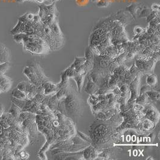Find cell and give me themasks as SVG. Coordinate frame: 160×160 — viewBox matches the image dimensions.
<instances>
[{"label": "cell", "mask_w": 160, "mask_h": 160, "mask_svg": "<svg viewBox=\"0 0 160 160\" xmlns=\"http://www.w3.org/2000/svg\"><path fill=\"white\" fill-rule=\"evenodd\" d=\"M116 126L108 121L97 119L90 127L91 145L98 150L109 148L113 141L112 136Z\"/></svg>", "instance_id": "obj_1"}, {"label": "cell", "mask_w": 160, "mask_h": 160, "mask_svg": "<svg viewBox=\"0 0 160 160\" xmlns=\"http://www.w3.org/2000/svg\"><path fill=\"white\" fill-rule=\"evenodd\" d=\"M58 109L73 120H77L82 115L84 111L82 99L72 85L69 86L65 96L59 101Z\"/></svg>", "instance_id": "obj_2"}, {"label": "cell", "mask_w": 160, "mask_h": 160, "mask_svg": "<svg viewBox=\"0 0 160 160\" xmlns=\"http://www.w3.org/2000/svg\"><path fill=\"white\" fill-rule=\"evenodd\" d=\"M144 118L148 119L155 124L158 123L159 119V114L157 109L152 104H146L143 110Z\"/></svg>", "instance_id": "obj_3"}, {"label": "cell", "mask_w": 160, "mask_h": 160, "mask_svg": "<svg viewBox=\"0 0 160 160\" xmlns=\"http://www.w3.org/2000/svg\"><path fill=\"white\" fill-rule=\"evenodd\" d=\"M24 73L27 76L32 83L37 87L42 85V82L36 74L34 66H26L24 69Z\"/></svg>", "instance_id": "obj_4"}, {"label": "cell", "mask_w": 160, "mask_h": 160, "mask_svg": "<svg viewBox=\"0 0 160 160\" xmlns=\"http://www.w3.org/2000/svg\"><path fill=\"white\" fill-rule=\"evenodd\" d=\"M83 151V158L86 159H94L98 157L99 154V150L94 148L93 146H88Z\"/></svg>", "instance_id": "obj_5"}, {"label": "cell", "mask_w": 160, "mask_h": 160, "mask_svg": "<svg viewBox=\"0 0 160 160\" xmlns=\"http://www.w3.org/2000/svg\"><path fill=\"white\" fill-rule=\"evenodd\" d=\"M42 86L44 89V94L49 95L58 91V84H55L50 81L42 83Z\"/></svg>", "instance_id": "obj_6"}, {"label": "cell", "mask_w": 160, "mask_h": 160, "mask_svg": "<svg viewBox=\"0 0 160 160\" xmlns=\"http://www.w3.org/2000/svg\"><path fill=\"white\" fill-rule=\"evenodd\" d=\"M87 81L86 85L85 86V91L88 94H89L90 95L95 94L97 91L98 90L99 87L98 86L92 81L90 76L88 75L87 76Z\"/></svg>", "instance_id": "obj_7"}, {"label": "cell", "mask_w": 160, "mask_h": 160, "mask_svg": "<svg viewBox=\"0 0 160 160\" xmlns=\"http://www.w3.org/2000/svg\"><path fill=\"white\" fill-rule=\"evenodd\" d=\"M146 82L147 85L150 86L152 89L156 87L158 84L157 76L154 74H149L146 78Z\"/></svg>", "instance_id": "obj_8"}, {"label": "cell", "mask_w": 160, "mask_h": 160, "mask_svg": "<svg viewBox=\"0 0 160 160\" xmlns=\"http://www.w3.org/2000/svg\"><path fill=\"white\" fill-rule=\"evenodd\" d=\"M85 75H79V74H76V75H74L73 78V79H74V81L77 86L78 87V90L79 91V92H81L82 87H83V85H84V78Z\"/></svg>", "instance_id": "obj_9"}, {"label": "cell", "mask_w": 160, "mask_h": 160, "mask_svg": "<svg viewBox=\"0 0 160 160\" xmlns=\"http://www.w3.org/2000/svg\"><path fill=\"white\" fill-rule=\"evenodd\" d=\"M148 101H149V98L147 94L145 93L142 94H140L135 99V102L136 104L145 106L146 104H147Z\"/></svg>", "instance_id": "obj_10"}, {"label": "cell", "mask_w": 160, "mask_h": 160, "mask_svg": "<svg viewBox=\"0 0 160 160\" xmlns=\"http://www.w3.org/2000/svg\"><path fill=\"white\" fill-rule=\"evenodd\" d=\"M148 98L151 99L152 101L155 102H159L160 99V93L159 91H155V90H151L148 91L145 93Z\"/></svg>", "instance_id": "obj_11"}, {"label": "cell", "mask_w": 160, "mask_h": 160, "mask_svg": "<svg viewBox=\"0 0 160 160\" xmlns=\"http://www.w3.org/2000/svg\"><path fill=\"white\" fill-rule=\"evenodd\" d=\"M12 96L16 98V99H21V100H28L27 94L24 92L19 90L17 88L14 89L12 91Z\"/></svg>", "instance_id": "obj_12"}, {"label": "cell", "mask_w": 160, "mask_h": 160, "mask_svg": "<svg viewBox=\"0 0 160 160\" xmlns=\"http://www.w3.org/2000/svg\"><path fill=\"white\" fill-rule=\"evenodd\" d=\"M10 59V51L7 48H6L4 51H3L0 53V62L4 63L6 62H9Z\"/></svg>", "instance_id": "obj_13"}, {"label": "cell", "mask_w": 160, "mask_h": 160, "mask_svg": "<svg viewBox=\"0 0 160 160\" xmlns=\"http://www.w3.org/2000/svg\"><path fill=\"white\" fill-rule=\"evenodd\" d=\"M22 112V109L19 108L17 106H16L15 104L12 103V106L9 109V113L10 114L13 116L14 117H17L19 114Z\"/></svg>", "instance_id": "obj_14"}, {"label": "cell", "mask_w": 160, "mask_h": 160, "mask_svg": "<svg viewBox=\"0 0 160 160\" xmlns=\"http://www.w3.org/2000/svg\"><path fill=\"white\" fill-rule=\"evenodd\" d=\"M11 100L12 101V103H13L14 104H15L16 106H17L19 108H21V109L24 108V106H25L26 102L27 100H21V99H16L14 97H12Z\"/></svg>", "instance_id": "obj_15"}, {"label": "cell", "mask_w": 160, "mask_h": 160, "mask_svg": "<svg viewBox=\"0 0 160 160\" xmlns=\"http://www.w3.org/2000/svg\"><path fill=\"white\" fill-rule=\"evenodd\" d=\"M10 64L9 62H6L4 63L0 64V71L4 74L9 68Z\"/></svg>", "instance_id": "obj_16"}, {"label": "cell", "mask_w": 160, "mask_h": 160, "mask_svg": "<svg viewBox=\"0 0 160 160\" xmlns=\"http://www.w3.org/2000/svg\"><path fill=\"white\" fill-rule=\"evenodd\" d=\"M12 86V83L11 82H7V83H4L0 84V87H1L3 92H6L8 90H9V89H10L11 86Z\"/></svg>", "instance_id": "obj_17"}, {"label": "cell", "mask_w": 160, "mask_h": 160, "mask_svg": "<svg viewBox=\"0 0 160 160\" xmlns=\"http://www.w3.org/2000/svg\"><path fill=\"white\" fill-rule=\"evenodd\" d=\"M27 82H21L19 83L17 86V89H19V90H21L25 93L26 90H27Z\"/></svg>", "instance_id": "obj_18"}, {"label": "cell", "mask_w": 160, "mask_h": 160, "mask_svg": "<svg viewBox=\"0 0 160 160\" xmlns=\"http://www.w3.org/2000/svg\"><path fill=\"white\" fill-rule=\"evenodd\" d=\"M152 90V88L149 86L148 85H143V86H142L141 87V89H140L139 90V95L140 94H142L143 93H145L148 91H151Z\"/></svg>", "instance_id": "obj_19"}, {"label": "cell", "mask_w": 160, "mask_h": 160, "mask_svg": "<svg viewBox=\"0 0 160 160\" xmlns=\"http://www.w3.org/2000/svg\"><path fill=\"white\" fill-rule=\"evenodd\" d=\"M7 82H12V79L10 78L6 75H4V74L2 75L1 76H0V84Z\"/></svg>", "instance_id": "obj_20"}, {"label": "cell", "mask_w": 160, "mask_h": 160, "mask_svg": "<svg viewBox=\"0 0 160 160\" xmlns=\"http://www.w3.org/2000/svg\"><path fill=\"white\" fill-rule=\"evenodd\" d=\"M0 124H1V126H2L3 129H8L10 127V126L7 123V121H6V120L3 119L1 118H0Z\"/></svg>", "instance_id": "obj_21"}, {"label": "cell", "mask_w": 160, "mask_h": 160, "mask_svg": "<svg viewBox=\"0 0 160 160\" xmlns=\"http://www.w3.org/2000/svg\"><path fill=\"white\" fill-rule=\"evenodd\" d=\"M89 1V0H76V3L79 6H84Z\"/></svg>", "instance_id": "obj_22"}, {"label": "cell", "mask_w": 160, "mask_h": 160, "mask_svg": "<svg viewBox=\"0 0 160 160\" xmlns=\"http://www.w3.org/2000/svg\"><path fill=\"white\" fill-rule=\"evenodd\" d=\"M6 46L2 44V43H0V53H1L3 51H4V50L6 49Z\"/></svg>", "instance_id": "obj_23"}, {"label": "cell", "mask_w": 160, "mask_h": 160, "mask_svg": "<svg viewBox=\"0 0 160 160\" xmlns=\"http://www.w3.org/2000/svg\"><path fill=\"white\" fill-rule=\"evenodd\" d=\"M4 113V108L2 104H0V116H1Z\"/></svg>", "instance_id": "obj_24"}, {"label": "cell", "mask_w": 160, "mask_h": 160, "mask_svg": "<svg viewBox=\"0 0 160 160\" xmlns=\"http://www.w3.org/2000/svg\"><path fill=\"white\" fill-rule=\"evenodd\" d=\"M3 135V129L2 126L0 124V136H1Z\"/></svg>", "instance_id": "obj_25"}, {"label": "cell", "mask_w": 160, "mask_h": 160, "mask_svg": "<svg viewBox=\"0 0 160 160\" xmlns=\"http://www.w3.org/2000/svg\"><path fill=\"white\" fill-rule=\"evenodd\" d=\"M24 1H25V0H17V1H18V2H22Z\"/></svg>", "instance_id": "obj_26"}, {"label": "cell", "mask_w": 160, "mask_h": 160, "mask_svg": "<svg viewBox=\"0 0 160 160\" xmlns=\"http://www.w3.org/2000/svg\"><path fill=\"white\" fill-rule=\"evenodd\" d=\"M4 74L2 72H1V71H0V76H1L2 75H3Z\"/></svg>", "instance_id": "obj_27"}, {"label": "cell", "mask_w": 160, "mask_h": 160, "mask_svg": "<svg viewBox=\"0 0 160 160\" xmlns=\"http://www.w3.org/2000/svg\"><path fill=\"white\" fill-rule=\"evenodd\" d=\"M2 92H3V91H2V89H1V87H0V93H2Z\"/></svg>", "instance_id": "obj_28"}, {"label": "cell", "mask_w": 160, "mask_h": 160, "mask_svg": "<svg viewBox=\"0 0 160 160\" xmlns=\"http://www.w3.org/2000/svg\"><path fill=\"white\" fill-rule=\"evenodd\" d=\"M0 64H1V62H0Z\"/></svg>", "instance_id": "obj_29"}]
</instances>
